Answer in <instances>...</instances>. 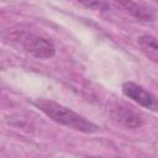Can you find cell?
Returning a JSON list of instances; mask_svg holds the SVG:
<instances>
[{
	"label": "cell",
	"mask_w": 158,
	"mask_h": 158,
	"mask_svg": "<svg viewBox=\"0 0 158 158\" xmlns=\"http://www.w3.org/2000/svg\"><path fill=\"white\" fill-rule=\"evenodd\" d=\"M118 5L122 6L127 12H130L132 16H135L141 21H153L156 19L154 11L149 10L147 6L142 4H137L132 1H121L118 2Z\"/></svg>",
	"instance_id": "5"
},
{
	"label": "cell",
	"mask_w": 158,
	"mask_h": 158,
	"mask_svg": "<svg viewBox=\"0 0 158 158\" xmlns=\"http://www.w3.org/2000/svg\"><path fill=\"white\" fill-rule=\"evenodd\" d=\"M9 40L38 59H48L56 54V48L51 41L33 33L15 32L9 36Z\"/></svg>",
	"instance_id": "2"
},
{
	"label": "cell",
	"mask_w": 158,
	"mask_h": 158,
	"mask_svg": "<svg viewBox=\"0 0 158 158\" xmlns=\"http://www.w3.org/2000/svg\"><path fill=\"white\" fill-rule=\"evenodd\" d=\"M112 117L122 126L127 128H137L143 125L142 116L136 112L132 107L118 105L112 109Z\"/></svg>",
	"instance_id": "4"
},
{
	"label": "cell",
	"mask_w": 158,
	"mask_h": 158,
	"mask_svg": "<svg viewBox=\"0 0 158 158\" xmlns=\"http://www.w3.org/2000/svg\"><path fill=\"white\" fill-rule=\"evenodd\" d=\"M35 105L43 114H46L49 118H52L54 122L59 125H63L65 127H69L83 133H95L99 131V127L94 122L62 104L47 99H41L36 101Z\"/></svg>",
	"instance_id": "1"
},
{
	"label": "cell",
	"mask_w": 158,
	"mask_h": 158,
	"mask_svg": "<svg viewBox=\"0 0 158 158\" xmlns=\"http://www.w3.org/2000/svg\"><path fill=\"white\" fill-rule=\"evenodd\" d=\"M137 43L141 48V51L153 62L158 60V46H157V40L152 35H142L138 37Z\"/></svg>",
	"instance_id": "6"
},
{
	"label": "cell",
	"mask_w": 158,
	"mask_h": 158,
	"mask_svg": "<svg viewBox=\"0 0 158 158\" xmlns=\"http://www.w3.org/2000/svg\"><path fill=\"white\" fill-rule=\"evenodd\" d=\"M122 93L125 96L138 104L139 106L148 109L151 111L157 110V98L154 94L144 89L142 85L133 83V81H126L122 84Z\"/></svg>",
	"instance_id": "3"
}]
</instances>
